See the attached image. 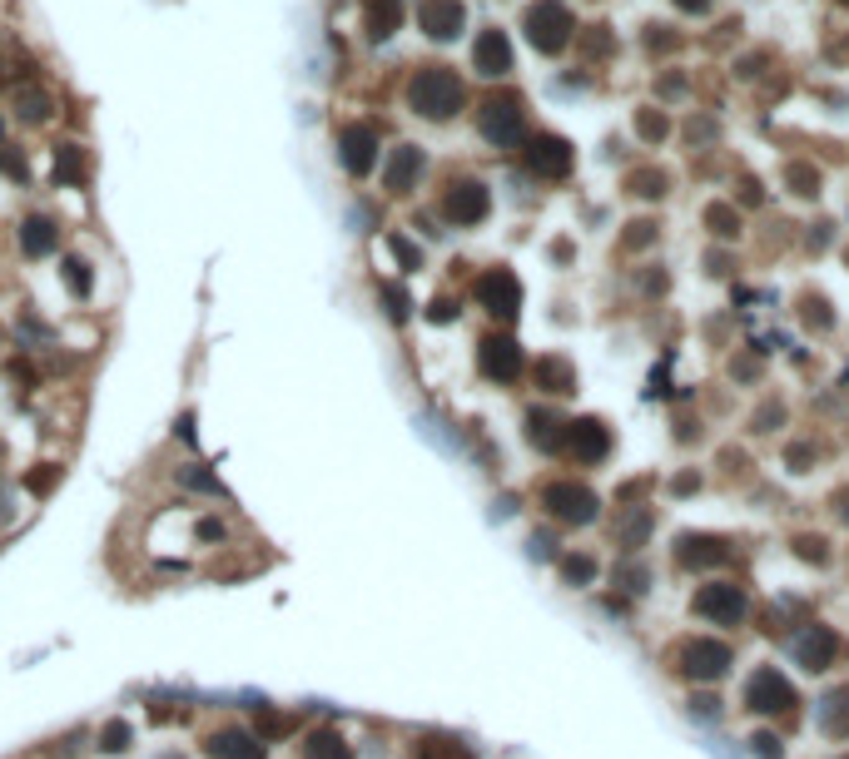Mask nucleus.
<instances>
[{
  "mask_svg": "<svg viewBox=\"0 0 849 759\" xmlns=\"http://www.w3.org/2000/svg\"><path fill=\"white\" fill-rule=\"evenodd\" d=\"M462 100H467V90H462V80L447 70V65H427L413 75V85H408V105L423 115V120H452L457 110H462Z\"/></svg>",
  "mask_w": 849,
  "mask_h": 759,
  "instance_id": "f257e3e1",
  "label": "nucleus"
},
{
  "mask_svg": "<svg viewBox=\"0 0 849 759\" xmlns=\"http://www.w3.org/2000/svg\"><path fill=\"white\" fill-rule=\"evenodd\" d=\"M571 30H576V20H571V10H566L562 0H537L532 10H527V40L542 50V55H557L571 45Z\"/></svg>",
  "mask_w": 849,
  "mask_h": 759,
  "instance_id": "f03ea898",
  "label": "nucleus"
},
{
  "mask_svg": "<svg viewBox=\"0 0 849 759\" xmlns=\"http://www.w3.org/2000/svg\"><path fill=\"white\" fill-rule=\"evenodd\" d=\"M487 209H492V189L482 184V179H457L447 194H442V219L447 224H482L487 219Z\"/></svg>",
  "mask_w": 849,
  "mask_h": 759,
  "instance_id": "7ed1b4c3",
  "label": "nucleus"
},
{
  "mask_svg": "<svg viewBox=\"0 0 849 759\" xmlns=\"http://www.w3.org/2000/svg\"><path fill=\"white\" fill-rule=\"evenodd\" d=\"M477 303H482L492 318L512 323V318L522 313V283H517V273H507V268H487V273L477 278Z\"/></svg>",
  "mask_w": 849,
  "mask_h": 759,
  "instance_id": "20e7f679",
  "label": "nucleus"
},
{
  "mask_svg": "<svg viewBox=\"0 0 849 759\" xmlns=\"http://www.w3.org/2000/svg\"><path fill=\"white\" fill-rule=\"evenodd\" d=\"M477 125L492 144H517L522 129H527V115H522V100L517 95H492L482 110H477Z\"/></svg>",
  "mask_w": 849,
  "mask_h": 759,
  "instance_id": "39448f33",
  "label": "nucleus"
},
{
  "mask_svg": "<svg viewBox=\"0 0 849 759\" xmlns=\"http://www.w3.org/2000/svg\"><path fill=\"white\" fill-rule=\"evenodd\" d=\"M745 705H750V710H760V715H780V710H790V705H795V690H790V680H785V675H775V670H755V675H750V685H745Z\"/></svg>",
  "mask_w": 849,
  "mask_h": 759,
  "instance_id": "423d86ee",
  "label": "nucleus"
},
{
  "mask_svg": "<svg viewBox=\"0 0 849 759\" xmlns=\"http://www.w3.org/2000/svg\"><path fill=\"white\" fill-rule=\"evenodd\" d=\"M527 169L542 179H566L571 174V144L562 134H537L527 139Z\"/></svg>",
  "mask_w": 849,
  "mask_h": 759,
  "instance_id": "0eeeda50",
  "label": "nucleus"
},
{
  "mask_svg": "<svg viewBox=\"0 0 849 759\" xmlns=\"http://www.w3.org/2000/svg\"><path fill=\"white\" fill-rule=\"evenodd\" d=\"M338 159H343V169L348 174H373V164H378V134L368 125H348L338 134Z\"/></svg>",
  "mask_w": 849,
  "mask_h": 759,
  "instance_id": "6e6552de",
  "label": "nucleus"
},
{
  "mask_svg": "<svg viewBox=\"0 0 849 759\" xmlns=\"http://www.w3.org/2000/svg\"><path fill=\"white\" fill-rule=\"evenodd\" d=\"M477 363H482V373H487L492 382H517V373H522V348H517L512 338L492 333V338H482Z\"/></svg>",
  "mask_w": 849,
  "mask_h": 759,
  "instance_id": "1a4fd4ad",
  "label": "nucleus"
},
{
  "mask_svg": "<svg viewBox=\"0 0 849 759\" xmlns=\"http://www.w3.org/2000/svg\"><path fill=\"white\" fill-rule=\"evenodd\" d=\"M562 447L576 457V462H601V457L611 452V432H606L596 417H581V422H566Z\"/></svg>",
  "mask_w": 849,
  "mask_h": 759,
  "instance_id": "9d476101",
  "label": "nucleus"
},
{
  "mask_svg": "<svg viewBox=\"0 0 849 759\" xmlns=\"http://www.w3.org/2000/svg\"><path fill=\"white\" fill-rule=\"evenodd\" d=\"M696 611H701L706 621L735 626V621L745 616V596H740V586H725V581H715V586H701V591H696Z\"/></svg>",
  "mask_w": 849,
  "mask_h": 759,
  "instance_id": "9b49d317",
  "label": "nucleus"
},
{
  "mask_svg": "<svg viewBox=\"0 0 849 759\" xmlns=\"http://www.w3.org/2000/svg\"><path fill=\"white\" fill-rule=\"evenodd\" d=\"M418 25L432 40H457L462 25H467V10H462V0H423L418 5Z\"/></svg>",
  "mask_w": 849,
  "mask_h": 759,
  "instance_id": "f8f14e48",
  "label": "nucleus"
},
{
  "mask_svg": "<svg viewBox=\"0 0 849 759\" xmlns=\"http://www.w3.org/2000/svg\"><path fill=\"white\" fill-rule=\"evenodd\" d=\"M542 502H547L552 516H562V521H571V526H581V521L596 516V497H591L586 487H576V482H552Z\"/></svg>",
  "mask_w": 849,
  "mask_h": 759,
  "instance_id": "ddd939ff",
  "label": "nucleus"
},
{
  "mask_svg": "<svg viewBox=\"0 0 849 759\" xmlns=\"http://www.w3.org/2000/svg\"><path fill=\"white\" fill-rule=\"evenodd\" d=\"M204 755L209 759H264V740H259L254 730L229 725V730H214V735L204 740Z\"/></svg>",
  "mask_w": 849,
  "mask_h": 759,
  "instance_id": "4468645a",
  "label": "nucleus"
},
{
  "mask_svg": "<svg viewBox=\"0 0 849 759\" xmlns=\"http://www.w3.org/2000/svg\"><path fill=\"white\" fill-rule=\"evenodd\" d=\"M472 65H477V75H487V80L507 75V70H512L507 30H482V35H477V45H472Z\"/></svg>",
  "mask_w": 849,
  "mask_h": 759,
  "instance_id": "2eb2a0df",
  "label": "nucleus"
},
{
  "mask_svg": "<svg viewBox=\"0 0 849 759\" xmlns=\"http://www.w3.org/2000/svg\"><path fill=\"white\" fill-rule=\"evenodd\" d=\"M418 174H423V149H418V144H398L393 159H388V189H393V194H413V189H418Z\"/></svg>",
  "mask_w": 849,
  "mask_h": 759,
  "instance_id": "dca6fc26",
  "label": "nucleus"
},
{
  "mask_svg": "<svg viewBox=\"0 0 849 759\" xmlns=\"http://www.w3.org/2000/svg\"><path fill=\"white\" fill-rule=\"evenodd\" d=\"M725 665H730V650H725L720 640H696V645H686V675L715 680V675H725Z\"/></svg>",
  "mask_w": 849,
  "mask_h": 759,
  "instance_id": "f3484780",
  "label": "nucleus"
},
{
  "mask_svg": "<svg viewBox=\"0 0 849 759\" xmlns=\"http://www.w3.org/2000/svg\"><path fill=\"white\" fill-rule=\"evenodd\" d=\"M835 650H840V640H835V631H825V626H810V631L795 640V655H800L805 670H825V665L835 660Z\"/></svg>",
  "mask_w": 849,
  "mask_h": 759,
  "instance_id": "a211bd4d",
  "label": "nucleus"
},
{
  "mask_svg": "<svg viewBox=\"0 0 849 759\" xmlns=\"http://www.w3.org/2000/svg\"><path fill=\"white\" fill-rule=\"evenodd\" d=\"M403 25V0H363V30L368 40H388Z\"/></svg>",
  "mask_w": 849,
  "mask_h": 759,
  "instance_id": "6ab92c4d",
  "label": "nucleus"
},
{
  "mask_svg": "<svg viewBox=\"0 0 849 759\" xmlns=\"http://www.w3.org/2000/svg\"><path fill=\"white\" fill-rule=\"evenodd\" d=\"M55 244H60V229L50 224V219H25L20 224V249L30 253V258H45V253H55Z\"/></svg>",
  "mask_w": 849,
  "mask_h": 759,
  "instance_id": "aec40b11",
  "label": "nucleus"
},
{
  "mask_svg": "<svg viewBox=\"0 0 849 759\" xmlns=\"http://www.w3.org/2000/svg\"><path fill=\"white\" fill-rule=\"evenodd\" d=\"M303 755H308V759H353V745H348L333 725H323V730H313V735H308Z\"/></svg>",
  "mask_w": 849,
  "mask_h": 759,
  "instance_id": "412c9836",
  "label": "nucleus"
},
{
  "mask_svg": "<svg viewBox=\"0 0 849 759\" xmlns=\"http://www.w3.org/2000/svg\"><path fill=\"white\" fill-rule=\"evenodd\" d=\"M681 561L686 566H720L725 561V546L715 536H681Z\"/></svg>",
  "mask_w": 849,
  "mask_h": 759,
  "instance_id": "4be33fe9",
  "label": "nucleus"
},
{
  "mask_svg": "<svg viewBox=\"0 0 849 759\" xmlns=\"http://www.w3.org/2000/svg\"><path fill=\"white\" fill-rule=\"evenodd\" d=\"M527 437H532L537 447L557 452V447L566 442V422H557V417H547V412H532V417H527Z\"/></svg>",
  "mask_w": 849,
  "mask_h": 759,
  "instance_id": "5701e85b",
  "label": "nucleus"
},
{
  "mask_svg": "<svg viewBox=\"0 0 849 759\" xmlns=\"http://www.w3.org/2000/svg\"><path fill=\"white\" fill-rule=\"evenodd\" d=\"M820 725L825 735H849V690H835L820 700Z\"/></svg>",
  "mask_w": 849,
  "mask_h": 759,
  "instance_id": "b1692460",
  "label": "nucleus"
},
{
  "mask_svg": "<svg viewBox=\"0 0 849 759\" xmlns=\"http://www.w3.org/2000/svg\"><path fill=\"white\" fill-rule=\"evenodd\" d=\"M537 387H542V392H571V387H576L571 363H566V358H542V363H537Z\"/></svg>",
  "mask_w": 849,
  "mask_h": 759,
  "instance_id": "393cba45",
  "label": "nucleus"
},
{
  "mask_svg": "<svg viewBox=\"0 0 849 759\" xmlns=\"http://www.w3.org/2000/svg\"><path fill=\"white\" fill-rule=\"evenodd\" d=\"M418 759H472V750L462 740H447V735H427L418 745Z\"/></svg>",
  "mask_w": 849,
  "mask_h": 759,
  "instance_id": "a878e982",
  "label": "nucleus"
},
{
  "mask_svg": "<svg viewBox=\"0 0 849 759\" xmlns=\"http://www.w3.org/2000/svg\"><path fill=\"white\" fill-rule=\"evenodd\" d=\"M55 115V100L45 95V90H20V120H30V125H45Z\"/></svg>",
  "mask_w": 849,
  "mask_h": 759,
  "instance_id": "bb28decb",
  "label": "nucleus"
},
{
  "mask_svg": "<svg viewBox=\"0 0 849 759\" xmlns=\"http://www.w3.org/2000/svg\"><path fill=\"white\" fill-rule=\"evenodd\" d=\"M130 740H135V730H130L125 720H110V725L100 730V750H105V755H125Z\"/></svg>",
  "mask_w": 849,
  "mask_h": 759,
  "instance_id": "cd10ccee",
  "label": "nucleus"
},
{
  "mask_svg": "<svg viewBox=\"0 0 849 759\" xmlns=\"http://www.w3.org/2000/svg\"><path fill=\"white\" fill-rule=\"evenodd\" d=\"M631 189H636L641 199H661V194H666V174H661V169H641V174H631Z\"/></svg>",
  "mask_w": 849,
  "mask_h": 759,
  "instance_id": "c85d7f7f",
  "label": "nucleus"
},
{
  "mask_svg": "<svg viewBox=\"0 0 849 759\" xmlns=\"http://www.w3.org/2000/svg\"><path fill=\"white\" fill-rule=\"evenodd\" d=\"M706 224L715 229V234H720V239H730V234L740 229V219H735V209H730V204H710V209H706Z\"/></svg>",
  "mask_w": 849,
  "mask_h": 759,
  "instance_id": "c756f323",
  "label": "nucleus"
},
{
  "mask_svg": "<svg viewBox=\"0 0 849 759\" xmlns=\"http://www.w3.org/2000/svg\"><path fill=\"white\" fill-rule=\"evenodd\" d=\"M611 45H616V40H611V30H606V25H591V30L581 35V50H586L591 60H601V55H611Z\"/></svg>",
  "mask_w": 849,
  "mask_h": 759,
  "instance_id": "7c9ffc66",
  "label": "nucleus"
},
{
  "mask_svg": "<svg viewBox=\"0 0 849 759\" xmlns=\"http://www.w3.org/2000/svg\"><path fill=\"white\" fill-rule=\"evenodd\" d=\"M636 129H641V139H651V144H656V139H666V115H661V110H641V115H636Z\"/></svg>",
  "mask_w": 849,
  "mask_h": 759,
  "instance_id": "2f4dec72",
  "label": "nucleus"
},
{
  "mask_svg": "<svg viewBox=\"0 0 849 759\" xmlns=\"http://www.w3.org/2000/svg\"><path fill=\"white\" fill-rule=\"evenodd\" d=\"M785 179L795 184V194H815V189H820V174H815L810 164H790V169H785Z\"/></svg>",
  "mask_w": 849,
  "mask_h": 759,
  "instance_id": "473e14b6",
  "label": "nucleus"
},
{
  "mask_svg": "<svg viewBox=\"0 0 849 759\" xmlns=\"http://www.w3.org/2000/svg\"><path fill=\"white\" fill-rule=\"evenodd\" d=\"M562 576L566 581H591V576H596V561H591V556H566Z\"/></svg>",
  "mask_w": 849,
  "mask_h": 759,
  "instance_id": "72a5a7b5",
  "label": "nucleus"
},
{
  "mask_svg": "<svg viewBox=\"0 0 849 759\" xmlns=\"http://www.w3.org/2000/svg\"><path fill=\"white\" fill-rule=\"evenodd\" d=\"M65 283L85 293V288H90V263H85V258H65Z\"/></svg>",
  "mask_w": 849,
  "mask_h": 759,
  "instance_id": "f704fd0d",
  "label": "nucleus"
},
{
  "mask_svg": "<svg viewBox=\"0 0 849 759\" xmlns=\"http://www.w3.org/2000/svg\"><path fill=\"white\" fill-rule=\"evenodd\" d=\"M656 239V224H646V219H636L631 224V234H626V249H646Z\"/></svg>",
  "mask_w": 849,
  "mask_h": 759,
  "instance_id": "c9c22d12",
  "label": "nucleus"
},
{
  "mask_svg": "<svg viewBox=\"0 0 849 759\" xmlns=\"http://www.w3.org/2000/svg\"><path fill=\"white\" fill-rule=\"evenodd\" d=\"M646 45H651V50H676L681 40L671 35V25H651V35H646Z\"/></svg>",
  "mask_w": 849,
  "mask_h": 759,
  "instance_id": "e433bc0d",
  "label": "nucleus"
},
{
  "mask_svg": "<svg viewBox=\"0 0 849 759\" xmlns=\"http://www.w3.org/2000/svg\"><path fill=\"white\" fill-rule=\"evenodd\" d=\"M0 169H5L10 179H25V159H20L15 149H5V144H0Z\"/></svg>",
  "mask_w": 849,
  "mask_h": 759,
  "instance_id": "4c0bfd02",
  "label": "nucleus"
},
{
  "mask_svg": "<svg viewBox=\"0 0 849 759\" xmlns=\"http://www.w3.org/2000/svg\"><path fill=\"white\" fill-rule=\"evenodd\" d=\"M755 750H760V759H780V740L775 735H755Z\"/></svg>",
  "mask_w": 849,
  "mask_h": 759,
  "instance_id": "58836bf2",
  "label": "nucleus"
},
{
  "mask_svg": "<svg viewBox=\"0 0 849 759\" xmlns=\"http://www.w3.org/2000/svg\"><path fill=\"white\" fill-rule=\"evenodd\" d=\"M80 169H75V149L70 144H60V179H75Z\"/></svg>",
  "mask_w": 849,
  "mask_h": 759,
  "instance_id": "ea45409f",
  "label": "nucleus"
},
{
  "mask_svg": "<svg viewBox=\"0 0 849 759\" xmlns=\"http://www.w3.org/2000/svg\"><path fill=\"white\" fill-rule=\"evenodd\" d=\"M383 298H388V313H393V318L403 323V318H408V298H403V293H393V288H388Z\"/></svg>",
  "mask_w": 849,
  "mask_h": 759,
  "instance_id": "a19ab883",
  "label": "nucleus"
},
{
  "mask_svg": "<svg viewBox=\"0 0 849 759\" xmlns=\"http://www.w3.org/2000/svg\"><path fill=\"white\" fill-rule=\"evenodd\" d=\"M452 313H457V308H452L447 298H437V303L427 308V318H432V323H452Z\"/></svg>",
  "mask_w": 849,
  "mask_h": 759,
  "instance_id": "79ce46f5",
  "label": "nucleus"
},
{
  "mask_svg": "<svg viewBox=\"0 0 849 759\" xmlns=\"http://www.w3.org/2000/svg\"><path fill=\"white\" fill-rule=\"evenodd\" d=\"M805 318H810V323H820V328H830V313H825V303H820V298H810V303H805Z\"/></svg>",
  "mask_w": 849,
  "mask_h": 759,
  "instance_id": "37998d69",
  "label": "nucleus"
},
{
  "mask_svg": "<svg viewBox=\"0 0 849 759\" xmlns=\"http://www.w3.org/2000/svg\"><path fill=\"white\" fill-rule=\"evenodd\" d=\"M393 253H398V258H403L408 268H418V249H413L408 239H393Z\"/></svg>",
  "mask_w": 849,
  "mask_h": 759,
  "instance_id": "c03bdc74",
  "label": "nucleus"
},
{
  "mask_svg": "<svg viewBox=\"0 0 849 759\" xmlns=\"http://www.w3.org/2000/svg\"><path fill=\"white\" fill-rule=\"evenodd\" d=\"M681 90H686V75H666V80H661V95H666V100L681 95Z\"/></svg>",
  "mask_w": 849,
  "mask_h": 759,
  "instance_id": "a18cd8bd",
  "label": "nucleus"
},
{
  "mask_svg": "<svg viewBox=\"0 0 849 759\" xmlns=\"http://www.w3.org/2000/svg\"><path fill=\"white\" fill-rule=\"evenodd\" d=\"M55 482H60V472H45V477L35 472V477H30V492H45V487H55Z\"/></svg>",
  "mask_w": 849,
  "mask_h": 759,
  "instance_id": "49530a36",
  "label": "nucleus"
},
{
  "mask_svg": "<svg viewBox=\"0 0 849 759\" xmlns=\"http://www.w3.org/2000/svg\"><path fill=\"white\" fill-rule=\"evenodd\" d=\"M681 10H710V0H676Z\"/></svg>",
  "mask_w": 849,
  "mask_h": 759,
  "instance_id": "de8ad7c7",
  "label": "nucleus"
},
{
  "mask_svg": "<svg viewBox=\"0 0 849 759\" xmlns=\"http://www.w3.org/2000/svg\"><path fill=\"white\" fill-rule=\"evenodd\" d=\"M0 80H5V65H0Z\"/></svg>",
  "mask_w": 849,
  "mask_h": 759,
  "instance_id": "09e8293b",
  "label": "nucleus"
},
{
  "mask_svg": "<svg viewBox=\"0 0 849 759\" xmlns=\"http://www.w3.org/2000/svg\"><path fill=\"white\" fill-rule=\"evenodd\" d=\"M0 134H5V120H0Z\"/></svg>",
  "mask_w": 849,
  "mask_h": 759,
  "instance_id": "8fccbe9b",
  "label": "nucleus"
},
{
  "mask_svg": "<svg viewBox=\"0 0 849 759\" xmlns=\"http://www.w3.org/2000/svg\"><path fill=\"white\" fill-rule=\"evenodd\" d=\"M845 5H849V0H845Z\"/></svg>",
  "mask_w": 849,
  "mask_h": 759,
  "instance_id": "3c124183",
  "label": "nucleus"
}]
</instances>
